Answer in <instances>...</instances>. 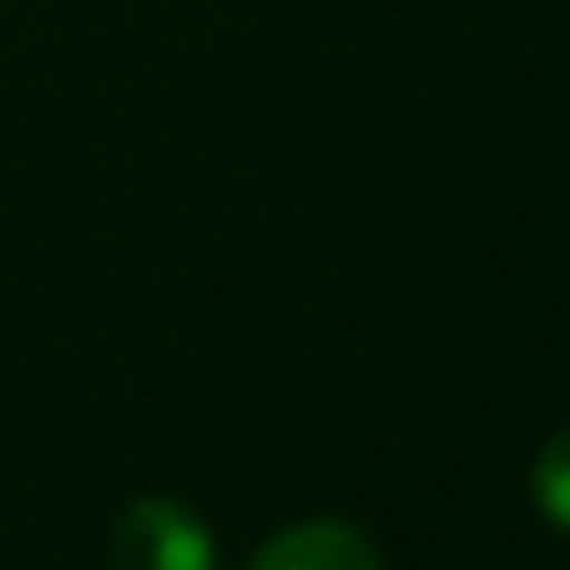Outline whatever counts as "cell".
I'll use <instances>...</instances> for the list:
<instances>
[{"instance_id":"obj_2","label":"cell","mask_w":570,"mask_h":570,"mask_svg":"<svg viewBox=\"0 0 570 570\" xmlns=\"http://www.w3.org/2000/svg\"><path fill=\"white\" fill-rule=\"evenodd\" d=\"M239 570H385V564H379V551L358 524L312 518V524H285L279 538H266Z\"/></svg>"},{"instance_id":"obj_1","label":"cell","mask_w":570,"mask_h":570,"mask_svg":"<svg viewBox=\"0 0 570 570\" xmlns=\"http://www.w3.org/2000/svg\"><path fill=\"white\" fill-rule=\"evenodd\" d=\"M114 570H219V544L193 504L140 498L114 524Z\"/></svg>"},{"instance_id":"obj_3","label":"cell","mask_w":570,"mask_h":570,"mask_svg":"<svg viewBox=\"0 0 570 570\" xmlns=\"http://www.w3.org/2000/svg\"><path fill=\"white\" fill-rule=\"evenodd\" d=\"M531 504L551 531L570 538V425L544 438V451L531 458Z\"/></svg>"}]
</instances>
